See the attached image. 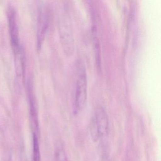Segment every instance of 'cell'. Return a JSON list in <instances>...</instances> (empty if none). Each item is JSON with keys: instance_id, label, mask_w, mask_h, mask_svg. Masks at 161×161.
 <instances>
[{"instance_id": "obj_1", "label": "cell", "mask_w": 161, "mask_h": 161, "mask_svg": "<svg viewBox=\"0 0 161 161\" xmlns=\"http://www.w3.org/2000/svg\"><path fill=\"white\" fill-rule=\"evenodd\" d=\"M73 103L74 114H77L82 110L86 103L87 97V79L86 71L84 68L80 71L74 94Z\"/></svg>"}, {"instance_id": "obj_2", "label": "cell", "mask_w": 161, "mask_h": 161, "mask_svg": "<svg viewBox=\"0 0 161 161\" xmlns=\"http://www.w3.org/2000/svg\"><path fill=\"white\" fill-rule=\"evenodd\" d=\"M59 30L64 51L67 55L70 56L74 52V41L70 22L67 17L64 16L61 19Z\"/></svg>"}, {"instance_id": "obj_5", "label": "cell", "mask_w": 161, "mask_h": 161, "mask_svg": "<svg viewBox=\"0 0 161 161\" xmlns=\"http://www.w3.org/2000/svg\"><path fill=\"white\" fill-rule=\"evenodd\" d=\"M27 94L30 105V114L35 129L38 130V112L35 96L33 92V86L31 79H29L27 82Z\"/></svg>"}, {"instance_id": "obj_8", "label": "cell", "mask_w": 161, "mask_h": 161, "mask_svg": "<svg viewBox=\"0 0 161 161\" xmlns=\"http://www.w3.org/2000/svg\"><path fill=\"white\" fill-rule=\"evenodd\" d=\"M56 161H68L66 154L63 148L58 149L56 153Z\"/></svg>"}, {"instance_id": "obj_9", "label": "cell", "mask_w": 161, "mask_h": 161, "mask_svg": "<svg viewBox=\"0 0 161 161\" xmlns=\"http://www.w3.org/2000/svg\"><path fill=\"white\" fill-rule=\"evenodd\" d=\"M21 161H31L28 155L26 154V151L23 150L21 153Z\"/></svg>"}, {"instance_id": "obj_7", "label": "cell", "mask_w": 161, "mask_h": 161, "mask_svg": "<svg viewBox=\"0 0 161 161\" xmlns=\"http://www.w3.org/2000/svg\"><path fill=\"white\" fill-rule=\"evenodd\" d=\"M33 161H41L40 147L37 135L34 133L33 136Z\"/></svg>"}, {"instance_id": "obj_3", "label": "cell", "mask_w": 161, "mask_h": 161, "mask_svg": "<svg viewBox=\"0 0 161 161\" xmlns=\"http://www.w3.org/2000/svg\"><path fill=\"white\" fill-rule=\"evenodd\" d=\"M8 26L11 39V45L14 54L17 53L22 48L19 43V33L17 20L15 9L12 6H9L7 11Z\"/></svg>"}, {"instance_id": "obj_4", "label": "cell", "mask_w": 161, "mask_h": 161, "mask_svg": "<svg viewBox=\"0 0 161 161\" xmlns=\"http://www.w3.org/2000/svg\"><path fill=\"white\" fill-rule=\"evenodd\" d=\"M48 13L44 7L39 8L37 16V47L41 49L48 25Z\"/></svg>"}, {"instance_id": "obj_6", "label": "cell", "mask_w": 161, "mask_h": 161, "mask_svg": "<svg viewBox=\"0 0 161 161\" xmlns=\"http://www.w3.org/2000/svg\"><path fill=\"white\" fill-rule=\"evenodd\" d=\"M100 137L107 134L108 130V119L107 114L104 109L101 106H99L96 109L93 116Z\"/></svg>"}]
</instances>
